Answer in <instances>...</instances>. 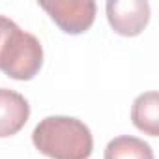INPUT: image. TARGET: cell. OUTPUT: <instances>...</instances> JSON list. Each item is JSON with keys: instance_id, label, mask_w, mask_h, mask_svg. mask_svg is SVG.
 Wrapping results in <instances>:
<instances>
[{"instance_id": "cell-4", "label": "cell", "mask_w": 159, "mask_h": 159, "mask_svg": "<svg viewBox=\"0 0 159 159\" xmlns=\"http://www.w3.org/2000/svg\"><path fill=\"white\" fill-rule=\"evenodd\" d=\"M107 19L112 30L120 36H139L150 21V4L146 0H109Z\"/></svg>"}, {"instance_id": "cell-3", "label": "cell", "mask_w": 159, "mask_h": 159, "mask_svg": "<svg viewBox=\"0 0 159 159\" xmlns=\"http://www.w3.org/2000/svg\"><path fill=\"white\" fill-rule=\"evenodd\" d=\"M51 19L66 34H83L86 32L96 19V2L94 0H41L38 2Z\"/></svg>"}, {"instance_id": "cell-7", "label": "cell", "mask_w": 159, "mask_h": 159, "mask_svg": "<svg viewBox=\"0 0 159 159\" xmlns=\"http://www.w3.org/2000/svg\"><path fill=\"white\" fill-rule=\"evenodd\" d=\"M103 159H155V157L152 146L142 139L131 135H120L107 144Z\"/></svg>"}, {"instance_id": "cell-2", "label": "cell", "mask_w": 159, "mask_h": 159, "mask_svg": "<svg viewBox=\"0 0 159 159\" xmlns=\"http://www.w3.org/2000/svg\"><path fill=\"white\" fill-rule=\"evenodd\" d=\"M43 66L41 41L15 21L0 15V71L15 81H30Z\"/></svg>"}, {"instance_id": "cell-1", "label": "cell", "mask_w": 159, "mask_h": 159, "mask_svg": "<svg viewBox=\"0 0 159 159\" xmlns=\"http://www.w3.org/2000/svg\"><path fill=\"white\" fill-rule=\"evenodd\" d=\"M36 150L51 159H88L94 150L90 127L73 116H47L32 131Z\"/></svg>"}, {"instance_id": "cell-6", "label": "cell", "mask_w": 159, "mask_h": 159, "mask_svg": "<svg viewBox=\"0 0 159 159\" xmlns=\"http://www.w3.org/2000/svg\"><path fill=\"white\" fill-rule=\"evenodd\" d=\"M131 120L139 131L150 137L159 135V94L155 90L144 92L133 101Z\"/></svg>"}, {"instance_id": "cell-5", "label": "cell", "mask_w": 159, "mask_h": 159, "mask_svg": "<svg viewBox=\"0 0 159 159\" xmlns=\"http://www.w3.org/2000/svg\"><path fill=\"white\" fill-rule=\"evenodd\" d=\"M30 118L26 98L15 90L0 88V139L17 135Z\"/></svg>"}]
</instances>
